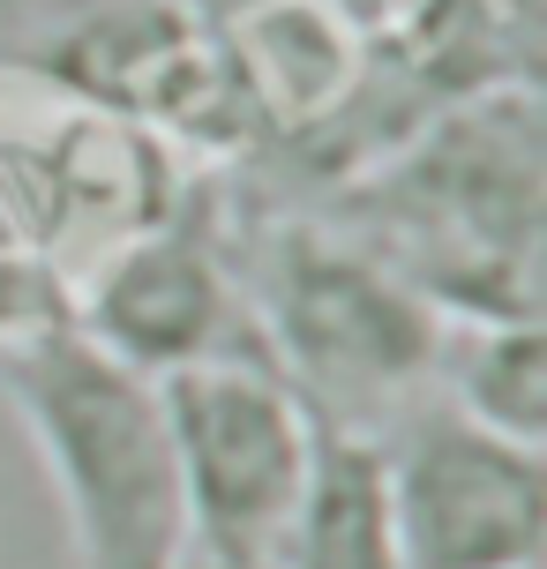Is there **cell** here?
Masks as SVG:
<instances>
[{
    "instance_id": "cell-1",
    "label": "cell",
    "mask_w": 547,
    "mask_h": 569,
    "mask_svg": "<svg viewBox=\"0 0 547 569\" xmlns=\"http://www.w3.org/2000/svg\"><path fill=\"white\" fill-rule=\"evenodd\" d=\"M308 210L338 218L352 240H368L412 292H428L442 322L540 315V83H495L480 98L442 106Z\"/></svg>"
},
{
    "instance_id": "cell-2",
    "label": "cell",
    "mask_w": 547,
    "mask_h": 569,
    "mask_svg": "<svg viewBox=\"0 0 547 569\" xmlns=\"http://www.w3.org/2000/svg\"><path fill=\"white\" fill-rule=\"evenodd\" d=\"M240 300L256 352L322 435L375 442L435 390L450 322L322 210L262 202L240 218Z\"/></svg>"
},
{
    "instance_id": "cell-3",
    "label": "cell",
    "mask_w": 547,
    "mask_h": 569,
    "mask_svg": "<svg viewBox=\"0 0 547 569\" xmlns=\"http://www.w3.org/2000/svg\"><path fill=\"white\" fill-rule=\"evenodd\" d=\"M0 405L16 412L60 510L76 569H188V502L158 382L90 345L68 315L0 338Z\"/></svg>"
},
{
    "instance_id": "cell-4",
    "label": "cell",
    "mask_w": 547,
    "mask_h": 569,
    "mask_svg": "<svg viewBox=\"0 0 547 569\" xmlns=\"http://www.w3.org/2000/svg\"><path fill=\"white\" fill-rule=\"evenodd\" d=\"M166 435L180 465L188 540L202 569H270L300 487L316 465L322 427L286 390L262 352H226L158 382Z\"/></svg>"
},
{
    "instance_id": "cell-5",
    "label": "cell",
    "mask_w": 547,
    "mask_h": 569,
    "mask_svg": "<svg viewBox=\"0 0 547 569\" xmlns=\"http://www.w3.org/2000/svg\"><path fill=\"white\" fill-rule=\"evenodd\" d=\"M60 300L90 345H106L150 382L226 352H256L240 300V210L202 188L173 210L136 218L90 270L60 284Z\"/></svg>"
},
{
    "instance_id": "cell-6",
    "label": "cell",
    "mask_w": 547,
    "mask_h": 569,
    "mask_svg": "<svg viewBox=\"0 0 547 569\" xmlns=\"http://www.w3.org/2000/svg\"><path fill=\"white\" fill-rule=\"evenodd\" d=\"M405 569H540L547 465L533 442L420 398L375 435Z\"/></svg>"
},
{
    "instance_id": "cell-7",
    "label": "cell",
    "mask_w": 547,
    "mask_h": 569,
    "mask_svg": "<svg viewBox=\"0 0 547 569\" xmlns=\"http://www.w3.org/2000/svg\"><path fill=\"white\" fill-rule=\"evenodd\" d=\"M270 569H405L375 442H360V435H322L316 442L300 510H292Z\"/></svg>"
},
{
    "instance_id": "cell-8",
    "label": "cell",
    "mask_w": 547,
    "mask_h": 569,
    "mask_svg": "<svg viewBox=\"0 0 547 569\" xmlns=\"http://www.w3.org/2000/svg\"><path fill=\"white\" fill-rule=\"evenodd\" d=\"M428 398L458 405L465 420L540 450L547 442V330H540V315H525V322H450Z\"/></svg>"
},
{
    "instance_id": "cell-9",
    "label": "cell",
    "mask_w": 547,
    "mask_h": 569,
    "mask_svg": "<svg viewBox=\"0 0 547 569\" xmlns=\"http://www.w3.org/2000/svg\"><path fill=\"white\" fill-rule=\"evenodd\" d=\"M322 8H330V16H346V23L360 30V38H375V30H390V23H398L412 0H322Z\"/></svg>"
},
{
    "instance_id": "cell-10",
    "label": "cell",
    "mask_w": 547,
    "mask_h": 569,
    "mask_svg": "<svg viewBox=\"0 0 547 569\" xmlns=\"http://www.w3.org/2000/svg\"><path fill=\"white\" fill-rule=\"evenodd\" d=\"M23 8H30V0H0V38H8V30L23 23Z\"/></svg>"
}]
</instances>
